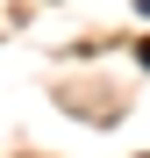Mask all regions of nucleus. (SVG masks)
Returning a JSON list of instances; mask_svg holds the SVG:
<instances>
[{
  "label": "nucleus",
  "instance_id": "obj_1",
  "mask_svg": "<svg viewBox=\"0 0 150 158\" xmlns=\"http://www.w3.org/2000/svg\"><path fill=\"white\" fill-rule=\"evenodd\" d=\"M136 58H143V72H150V36H143V43H136Z\"/></svg>",
  "mask_w": 150,
  "mask_h": 158
},
{
  "label": "nucleus",
  "instance_id": "obj_2",
  "mask_svg": "<svg viewBox=\"0 0 150 158\" xmlns=\"http://www.w3.org/2000/svg\"><path fill=\"white\" fill-rule=\"evenodd\" d=\"M143 7H150V0H143Z\"/></svg>",
  "mask_w": 150,
  "mask_h": 158
}]
</instances>
